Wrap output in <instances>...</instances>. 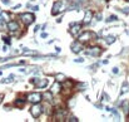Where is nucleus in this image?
<instances>
[{
	"instance_id": "12",
	"label": "nucleus",
	"mask_w": 129,
	"mask_h": 122,
	"mask_svg": "<svg viewBox=\"0 0 129 122\" xmlns=\"http://www.w3.org/2000/svg\"><path fill=\"white\" fill-rule=\"evenodd\" d=\"M50 92L53 93V94H58V93H60L61 92V84H60V82H55L53 86H51V88H50Z\"/></svg>"
},
{
	"instance_id": "2",
	"label": "nucleus",
	"mask_w": 129,
	"mask_h": 122,
	"mask_svg": "<svg viewBox=\"0 0 129 122\" xmlns=\"http://www.w3.org/2000/svg\"><path fill=\"white\" fill-rule=\"evenodd\" d=\"M65 4H67V3L63 1V0H58V1H55L54 5H53V9H51V14H53V15H58L59 13L64 11V10L67 9Z\"/></svg>"
},
{
	"instance_id": "9",
	"label": "nucleus",
	"mask_w": 129,
	"mask_h": 122,
	"mask_svg": "<svg viewBox=\"0 0 129 122\" xmlns=\"http://www.w3.org/2000/svg\"><path fill=\"white\" fill-rule=\"evenodd\" d=\"M80 29H82V24H79V23H73V24H70L69 33H70V35H73V37H78Z\"/></svg>"
},
{
	"instance_id": "29",
	"label": "nucleus",
	"mask_w": 129,
	"mask_h": 122,
	"mask_svg": "<svg viewBox=\"0 0 129 122\" xmlns=\"http://www.w3.org/2000/svg\"><path fill=\"white\" fill-rule=\"evenodd\" d=\"M113 73H114V74L119 73V69H118V67H114V68H113Z\"/></svg>"
},
{
	"instance_id": "23",
	"label": "nucleus",
	"mask_w": 129,
	"mask_h": 122,
	"mask_svg": "<svg viewBox=\"0 0 129 122\" xmlns=\"http://www.w3.org/2000/svg\"><path fill=\"white\" fill-rule=\"evenodd\" d=\"M13 78H14V76L11 74L9 78H5V79H0V83H10V82L13 81Z\"/></svg>"
},
{
	"instance_id": "15",
	"label": "nucleus",
	"mask_w": 129,
	"mask_h": 122,
	"mask_svg": "<svg viewBox=\"0 0 129 122\" xmlns=\"http://www.w3.org/2000/svg\"><path fill=\"white\" fill-rule=\"evenodd\" d=\"M128 91H129V84H128V82L125 81V82H124V83H123V86H122V89H120V93H119V94L122 96V94H124V93H127Z\"/></svg>"
},
{
	"instance_id": "31",
	"label": "nucleus",
	"mask_w": 129,
	"mask_h": 122,
	"mask_svg": "<svg viewBox=\"0 0 129 122\" xmlns=\"http://www.w3.org/2000/svg\"><path fill=\"white\" fill-rule=\"evenodd\" d=\"M96 20L99 22V20H102V13H99L98 15H96Z\"/></svg>"
},
{
	"instance_id": "6",
	"label": "nucleus",
	"mask_w": 129,
	"mask_h": 122,
	"mask_svg": "<svg viewBox=\"0 0 129 122\" xmlns=\"http://www.w3.org/2000/svg\"><path fill=\"white\" fill-rule=\"evenodd\" d=\"M42 99H43V96H42V93H39V92H31V93H29L28 97H26V101L30 102V103H39Z\"/></svg>"
},
{
	"instance_id": "32",
	"label": "nucleus",
	"mask_w": 129,
	"mask_h": 122,
	"mask_svg": "<svg viewBox=\"0 0 129 122\" xmlns=\"http://www.w3.org/2000/svg\"><path fill=\"white\" fill-rule=\"evenodd\" d=\"M31 9H33L34 11H38V10H39V6H38V5H35V6H33Z\"/></svg>"
},
{
	"instance_id": "33",
	"label": "nucleus",
	"mask_w": 129,
	"mask_h": 122,
	"mask_svg": "<svg viewBox=\"0 0 129 122\" xmlns=\"http://www.w3.org/2000/svg\"><path fill=\"white\" fill-rule=\"evenodd\" d=\"M39 29H40V25H37V27H35V29H34V30H35V32H38V30H39Z\"/></svg>"
},
{
	"instance_id": "27",
	"label": "nucleus",
	"mask_w": 129,
	"mask_h": 122,
	"mask_svg": "<svg viewBox=\"0 0 129 122\" xmlns=\"http://www.w3.org/2000/svg\"><path fill=\"white\" fill-rule=\"evenodd\" d=\"M3 39H4V42H5L6 44H10V38H9V37H4Z\"/></svg>"
},
{
	"instance_id": "16",
	"label": "nucleus",
	"mask_w": 129,
	"mask_h": 122,
	"mask_svg": "<svg viewBox=\"0 0 129 122\" xmlns=\"http://www.w3.org/2000/svg\"><path fill=\"white\" fill-rule=\"evenodd\" d=\"M122 108H123L124 113H125V115H128L129 113V102L128 101H124V102L122 103Z\"/></svg>"
},
{
	"instance_id": "39",
	"label": "nucleus",
	"mask_w": 129,
	"mask_h": 122,
	"mask_svg": "<svg viewBox=\"0 0 129 122\" xmlns=\"http://www.w3.org/2000/svg\"><path fill=\"white\" fill-rule=\"evenodd\" d=\"M0 62H1V58H0Z\"/></svg>"
},
{
	"instance_id": "30",
	"label": "nucleus",
	"mask_w": 129,
	"mask_h": 122,
	"mask_svg": "<svg viewBox=\"0 0 129 122\" xmlns=\"http://www.w3.org/2000/svg\"><path fill=\"white\" fill-rule=\"evenodd\" d=\"M1 3L5 4V5H9V4H10V0H1Z\"/></svg>"
},
{
	"instance_id": "35",
	"label": "nucleus",
	"mask_w": 129,
	"mask_h": 122,
	"mask_svg": "<svg viewBox=\"0 0 129 122\" xmlns=\"http://www.w3.org/2000/svg\"><path fill=\"white\" fill-rule=\"evenodd\" d=\"M46 37H48V34H46V33H43V34H42V38H46Z\"/></svg>"
},
{
	"instance_id": "13",
	"label": "nucleus",
	"mask_w": 129,
	"mask_h": 122,
	"mask_svg": "<svg viewBox=\"0 0 129 122\" xmlns=\"http://www.w3.org/2000/svg\"><path fill=\"white\" fill-rule=\"evenodd\" d=\"M93 19V11L91 10H88L85 11V15H84V19H83V24H89Z\"/></svg>"
},
{
	"instance_id": "5",
	"label": "nucleus",
	"mask_w": 129,
	"mask_h": 122,
	"mask_svg": "<svg viewBox=\"0 0 129 122\" xmlns=\"http://www.w3.org/2000/svg\"><path fill=\"white\" fill-rule=\"evenodd\" d=\"M30 83L35 84V87H37V88L42 89V88L48 87V84H49V79H48V78H33V79H30Z\"/></svg>"
},
{
	"instance_id": "8",
	"label": "nucleus",
	"mask_w": 129,
	"mask_h": 122,
	"mask_svg": "<svg viewBox=\"0 0 129 122\" xmlns=\"http://www.w3.org/2000/svg\"><path fill=\"white\" fill-rule=\"evenodd\" d=\"M6 28H8V30L10 33H16V32H19L20 25H19V23L16 20H9L6 23Z\"/></svg>"
},
{
	"instance_id": "4",
	"label": "nucleus",
	"mask_w": 129,
	"mask_h": 122,
	"mask_svg": "<svg viewBox=\"0 0 129 122\" xmlns=\"http://www.w3.org/2000/svg\"><path fill=\"white\" fill-rule=\"evenodd\" d=\"M20 20L28 27V25H30V24H33L34 23V20H35V16H34V14L33 13H23V14H20Z\"/></svg>"
},
{
	"instance_id": "19",
	"label": "nucleus",
	"mask_w": 129,
	"mask_h": 122,
	"mask_svg": "<svg viewBox=\"0 0 129 122\" xmlns=\"http://www.w3.org/2000/svg\"><path fill=\"white\" fill-rule=\"evenodd\" d=\"M109 112H112L113 113V116H114V118L117 120V121H119L120 120V116H119V113H118V111L115 110V108H110V111Z\"/></svg>"
},
{
	"instance_id": "24",
	"label": "nucleus",
	"mask_w": 129,
	"mask_h": 122,
	"mask_svg": "<svg viewBox=\"0 0 129 122\" xmlns=\"http://www.w3.org/2000/svg\"><path fill=\"white\" fill-rule=\"evenodd\" d=\"M67 121H69V122H78L79 120L77 118V117H74V116H72V117H69V120H67Z\"/></svg>"
},
{
	"instance_id": "21",
	"label": "nucleus",
	"mask_w": 129,
	"mask_h": 122,
	"mask_svg": "<svg viewBox=\"0 0 129 122\" xmlns=\"http://www.w3.org/2000/svg\"><path fill=\"white\" fill-rule=\"evenodd\" d=\"M23 54H24V55H38V53H37L35 50H26V49H24Z\"/></svg>"
},
{
	"instance_id": "11",
	"label": "nucleus",
	"mask_w": 129,
	"mask_h": 122,
	"mask_svg": "<svg viewBox=\"0 0 129 122\" xmlns=\"http://www.w3.org/2000/svg\"><path fill=\"white\" fill-rule=\"evenodd\" d=\"M70 49H72V52L73 53H75V54H78V53H80L83 49H85L84 47H83V44H82V42H74L72 45H70Z\"/></svg>"
},
{
	"instance_id": "26",
	"label": "nucleus",
	"mask_w": 129,
	"mask_h": 122,
	"mask_svg": "<svg viewBox=\"0 0 129 122\" xmlns=\"http://www.w3.org/2000/svg\"><path fill=\"white\" fill-rule=\"evenodd\" d=\"M103 98H104V99H103V101H109V96H108V94H107V93H105V92H104V93H103Z\"/></svg>"
},
{
	"instance_id": "7",
	"label": "nucleus",
	"mask_w": 129,
	"mask_h": 122,
	"mask_svg": "<svg viewBox=\"0 0 129 122\" xmlns=\"http://www.w3.org/2000/svg\"><path fill=\"white\" fill-rule=\"evenodd\" d=\"M102 53H103V49L99 48V47H95V45L86 48V50H85L86 55H91V57H99Z\"/></svg>"
},
{
	"instance_id": "36",
	"label": "nucleus",
	"mask_w": 129,
	"mask_h": 122,
	"mask_svg": "<svg viewBox=\"0 0 129 122\" xmlns=\"http://www.w3.org/2000/svg\"><path fill=\"white\" fill-rule=\"evenodd\" d=\"M19 8H20V5H16V6H14V8H13V9H14V10H18V9H19Z\"/></svg>"
},
{
	"instance_id": "17",
	"label": "nucleus",
	"mask_w": 129,
	"mask_h": 122,
	"mask_svg": "<svg viewBox=\"0 0 129 122\" xmlns=\"http://www.w3.org/2000/svg\"><path fill=\"white\" fill-rule=\"evenodd\" d=\"M115 37H113V35H108V37H105V43L108 44V45H110V44H113L114 42H115Z\"/></svg>"
},
{
	"instance_id": "22",
	"label": "nucleus",
	"mask_w": 129,
	"mask_h": 122,
	"mask_svg": "<svg viewBox=\"0 0 129 122\" xmlns=\"http://www.w3.org/2000/svg\"><path fill=\"white\" fill-rule=\"evenodd\" d=\"M117 20H118V16H115V15H110V16H108L107 23H112V22H117Z\"/></svg>"
},
{
	"instance_id": "34",
	"label": "nucleus",
	"mask_w": 129,
	"mask_h": 122,
	"mask_svg": "<svg viewBox=\"0 0 129 122\" xmlns=\"http://www.w3.org/2000/svg\"><path fill=\"white\" fill-rule=\"evenodd\" d=\"M55 50H56V53H60V50H61V49H60L59 47H56V48H55Z\"/></svg>"
},
{
	"instance_id": "25",
	"label": "nucleus",
	"mask_w": 129,
	"mask_h": 122,
	"mask_svg": "<svg viewBox=\"0 0 129 122\" xmlns=\"http://www.w3.org/2000/svg\"><path fill=\"white\" fill-rule=\"evenodd\" d=\"M75 63H83L84 62V58H78V59H74Z\"/></svg>"
},
{
	"instance_id": "38",
	"label": "nucleus",
	"mask_w": 129,
	"mask_h": 122,
	"mask_svg": "<svg viewBox=\"0 0 129 122\" xmlns=\"http://www.w3.org/2000/svg\"><path fill=\"white\" fill-rule=\"evenodd\" d=\"M125 1H128V3H129V0H125Z\"/></svg>"
},
{
	"instance_id": "20",
	"label": "nucleus",
	"mask_w": 129,
	"mask_h": 122,
	"mask_svg": "<svg viewBox=\"0 0 129 122\" xmlns=\"http://www.w3.org/2000/svg\"><path fill=\"white\" fill-rule=\"evenodd\" d=\"M55 78H56V81L58 82H64L65 79H67L65 74H63V73H58V74L55 76Z\"/></svg>"
},
{
	"instance_id": "18",
	"label": "nucleus",
	"mask_w": 129,
	"mask_h": 122,
	"mask_svg": "<svg viewBox=\"0 0 129 122\" xmlns=\"http://www.w3.org/2000/svg\"><path fill=\"white\" fill-rule=\"evenodd\" d=\"M25 102H26V99H23V98H18V99L15 101V106H18V107H23V106L25 105Z\"/></svg>"
},
{
	"instance_id": "1",
	"label": "nucleus",
	"mask_w": 129,
	"mask_h": 122,
	"mask_svg": "<svg viewBox=\"0 0 129 122\" xmlns=\"http://www.w3.org/2000/svg\"><path fill=\"white\" fill-rule=\"evenodd\" d=\"M54 118L56 121H67V118H68V110L63 108V107L56 108L54 111Z\"/></svg>"
},
{
	"instance_id": "40",
	"label": "nucleus",
	"mask_w": 129,
	"mask_h": 122,
	"mask_svg": "<svg viewBox=\"0 0 129 122\" xmlns=\"http://www.w3.org/2000/svg\"><path fill=\"white\" fill-rule=\"evenodd\" d=\"M0 13H1V9H0Z\"/></svg>"
},
{
	"instance_id": "28",
	"label": "nucleus",
	"mask_w": 129,
	"mask_h": 122,
	"mask_svg": "<svg viewBox=\"0 0 129 122\" xmlns=\"http://www.w3.org/2000/svg\"><path fill=\"white\" fill-rule=\"evenodd\" d=\"M120 11H122V13H124V14H129V8H125V9H122Z\"/></svg>"
},
{
	"instance_id": "10",
	"label": "nucleus",
	"mask_w": 129,
	"mask_h": 122,
	"mask_svg": "<svg viewBox=\"0 0 129 122\" xmlns=\"http://www.w3.org/2000/svg\"><path fill=\"white\" fill-rule=\"evenodd\" d=\"M93 37H95V34L93 33V32H84V33H82L79 37H78V40L82 42V43H85V42H89Z\"/></svg>"
},
{
	"instance_id": "14",
	"label": "nucleus",
	"mask_w": 129,
	"mask_h": 122,
	"mask_svg": "<svg viewBox=\"0 0 129 122\" xmlns=\"http://www.w3.org/2000/svg\"><path fill=\"white\" fill-rule=\"evenodd\" d=\"M43 96V98H45V101H48V102H50V103H53V93L49 91V92H45L42 94Z\"/></svg>"
},
{
	"instance_id": "3",
	"label": "nucleus",
	"mask_w": 129,
	"mask_h": 122,
	"mask_svg": "<svg viewBox=\"0 0 129 122\" xmlns=\"http://www.w3.org/2000/svg\"><path fill=\"white\" fill-rule=\"evenodd\" d=\"M43 110H44V107L40 105V102H39V103H33V106L30 107V115H31L34 118H38V117H40V115L43 113Z\"/></svg>"
},
{
	"instance_id": "37",
	"label": "nucleus",
	"mask_w": 129,
	"mask_h": 122,
	"mask_svg": "<svg viewBox=\"0 0 129 122\" xmlns=\"http://www.w3.org/2000/svg\"><path fill=\"white\" fill-rule=\"evenodd\" d=\"M3 98H4V96H3V94H0V103L3 102Z\"/></svg>"
}]
</instances>
